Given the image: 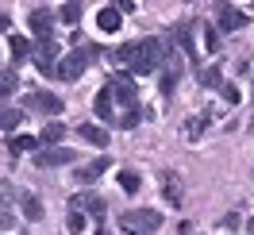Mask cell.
Instances as JSON below:
<instances>
[{"instance_id": "cell-29", "label": "cell", "mask_w": 254, "mask_h": 235, "mask_svg": "<svg viewBox=\"0 0 254 235\" xmlns=\"http://www.w3.org/2000/svg\"><path fill=\"white\" fill-rule=\"evenodd\" d=\"M204 47L212 50V54L220 50V35H216V27H204Z\"/></svg>"}, {"instance_id": "cell-22", "label": "cell", "mask_w": 254, "mask_h": 235, "mask_svg": "<svg viewBox=\"0 0 254 235\" xmlns=\"http://www.w3.org/2000/svg\"><path fill=\"white\" fill-rule=\"evenodd\" d=\"M139 185H143V181H139L135 170H120V189H124V193H139Z\"/></svg>"}, {"instance_id": "cell-18", "label": "cell", "mask_w": 254, "mask_h": 235, "mask_svg": "<svg viewBox=\"0 0 254 235\" xmlns=\"http://www.w3.org/2000/svg\"><path fill=\"white\" fill-rule=\"evenodd\" d=\"M81 16H85V8H81L77 0H69V4L58 8V19H62V23H81Z\"/></svg>"}, {"instance_id": "cell-20", "label": "cell", "mask_w": 254, "mask_h": 235, "mask_svg": "<svg viewBox=\"0 0 254 235\" xmlns=\"http://www.w3.org/2000/svg\"><path fill=\"white\" fill-rule=\"evenodd\" d=\"M23 216L27 220H43V201L35 193H23Z\"/></svg>"}, {"instance_id": "cell-26", "label": "cell", "mask_w": 254, "mask_h": 235, "mask_svg": "<svg viewBox=\"0 0 254 235\" xmlns=\"http://www.w3.org/2000/svg\"><path fill=\"white\" fill-rule=\"evenodd\" d=\"M65 228H69L73 235L85 232V212H73V208H69V220H65Z\"/></svg>"}, {"instance_id": "cell-5", "label": "cell", "mask_w": 254, "mask_h": 235, "mask_svg": "<svg viewBox=\"0 0 254 235\" xmlns=\"http://www.w3.org/2000/svg\"><path fill=\"white\" fill-rule=\"evenodd\" d=\"M108 89H112V96H116L120 104L135 108V100H139V89H135L131 74H112V78H108Z\"/></svg>"}, {"instance_id": "cell-6", "label": "cell", "mask_w": 254, "mask_h": 235, "mask_svg": "<svg viewBox=\"0 0 254 235\" xmlns=\"http://www.w3.org/2000/svg\"><path fill=\"white\" fill-rule=\"evenodd\" d=\"M23 108H27V112H43V116H58V112H62V96H54V93H27V96H23Z\"/></svg>"}, {"instance_id": "cell-13", "label": "cell", "mask_w": 254, "mask_h": 235, "mask_svg": "<svg viewBox=\"0 0 254 235\" xmlns=\"http://www.w3.org/2000/svg\"><path fill=\"white\" fill-rule=\"evenodd\" d=\"M112 108H116V96H112V89L104 85V89L96 93V100H93V112L100 116V120H112Z\"/></svg>"}, {"instance_id": "cell-28", "label": "cell", "mask_w": 254, "mask_h": 235, "mask_svg": "<svg viewBox=\"0 0 254 235\" xmlns=\"http://www.w3.org/2000/svg\"><path fill=\"white\" fill-rule=\"evenodd\" d=\"M19 120H23V112H19V108H4V131H12Z\"/></svg>"}, {"instance_id": "cell-3", "label": "cell", "mask_w": 254, "mask_h": 235, "mask_svg": "<svg viewBox=\"0 0 254 235\" xmlns=\"http://www.w3.org/2000/svg\"><path fill=\"white\" fill-rule=\"evenodd\" d=\"M93 50H96V47H77V50H69V54L62 58V66H58V78H62V81H77L81 74L89 70Z\"/></svg>"}, {"instance_id": "cell-19", "label": "cell", "mask_w": 254, "mask_h": 235, "mask_svg": "<svg viewBox=\"0 0 254 235\" xmlns=\"http://www.w3.org/2000/svg\"><path fill=\"white\" fill-rule=\"evenodd\" d=\"M39 147V139L35 135H12L8 139V155H19V151H35Z\"/></svg>"}, {"instance_id": "cell-1", "label": "cell", "mask_w": 254, "mask_h": 235, "mask_svg": "<svg viewBox=\"0 0 254 235\" xmlns=\"http://www.w3.org/2000/svg\"><path fill=\"white\" fill-rule=\"evenodd\" d=\"M112 58L124 62L131 74H154V70L170 58V50H166L162 39H143V43H124V47H116Z\"/></svg>"}, {"instance_id": "cell-7", "label": "cell", "mask_w": 254, "mask_h": 235, "mask_svg": "<svg viewBox=\"0 0 254 235\" xmlns=\"http://www.w3.org/2000/svg\"><path fill=\"white\" fill-rule=\"evenodd\" d=\"M73 151L69 147H43L39 155H35V166H43V170H50V166H69L73 162Z\"/></svg>"}, {"instance_id": "cell-9", "label": "cell", "mask_w": 254, "mask_h": 235, "mask_svg": "<svg viewBox=\"0 0 254 235\" xmlns=\"http://www.w3.org/2000/svg\"><path fill=\"white\" fill-rule=\"evenodd\" d=\"M216 19H220V31H239V27H247V12H239L231 4H220V8H216Z\"/></svg>"}, {"instance_id": "cell-17", "label": "cell", "mask_w": 254, "mask_h": 235, "mask_svg": "<svg viewBox=\"0 0 254 235\" xmlns=\"http://www.w3.org/2000/svg\"><path fill=\"white\" fill-rule=\"evenodd\" d=\"M96 23H100V31H120V8H100Z\"/></svg>"}, {"instance_id": "cell-4", "label": "cell", "mask_w": 254, "mask_h": 235, "mask_svg": "<svg viewBox=\"0 0 254 235\" xmlns=\"http://www.w3.org/2000/svg\"><path fill=\"white\" fill-rule=\"evenodd\" d=\"M35 66H39V74H58V43H54V39H39V43H35Z\"/></svg>"}, {"instance_id": "cell-23", "label": "cell", "mask_w": 254, "mask_h": 235, "mask_svg": "<svg viewBox=\"0 0 254 235\" xmlns=\"http://www.w3.org/2000/svg\"><path fill=\"white\" fill-rule=\"evenodd\" d=\"M208 127V120L204 116H192L189 124H185V139H200V131Z\"/></svg>"}, {"instance_id": "cell-16", "label": "cell", "mask_w": 254, "mask_h": 235, "mask_svg": "<svg viewBox=\"0 0 254 235\" xmlns=\"http://www.w3.org/2000/svg\"><path fill=\"white\" fill-rule=\"evenodd\" d=\"M65 127L58 124V120H47V127H43V135H39V143H47V147H54V143H62Z\"/></svg>"}, {"instance_id": "cell-21", "label": "cell", "mask_w": 254, "mask_h": 235, "mask_svg": "<svg viewBox=\"0 0 254 235\" xmlns=\"http://www.w3.org/2000/svg\"><path fill=\"white\" fill-rule=\"evenodd\" d=\"M200 85H204V89H223L220 66H208V70H200Z\"/></svg>"}, {"instance_id": "cell-30", "label": "cell", "mask_w": 254, "mask_h": 235, "mask_svg": "<svg viewBox=\"0 0 254 235\" xmlns=\"http://www.w3.org/2000/svg\"><path fill=\"white\" fill-rule=\"evenodd\" d=\"M220 93H223V100H227V104H239V89H235V85H227V81H223Z\"/></svg>"}, {"instance_id": "cell-24", "label": "cell", "mask_w": 254, "mask_h": 235, "mask_svg": "<svg viewBox=\"0 0 254 235\" xmlns=\"http://www.w3.org/2000/svg\"><path fill=\"white\" fill-rule=\"evenodd\" d=\"M162 185H166V189H162V193H166V201H181V185H177V177H170V173H166V181H162Z\"/></svg>"}, {"instance_id": "cell-15", "label": "cell", "mask_w": 254, "mask_h": 235, "mask_svg": "<svg viewBox=\"0 0 254 235\" xmlns=\"http://www.w3.org/2000/svg\"><path fill=\"white\" fill-rule=\"evenodd\" d=\"M8 47H12V58H16V62H23V58L35 54V47L23 39V35H8Z\"/></svg>"}, {"instance_id": "cell-10", "label": "cell", "mask_w": 254, "mask_h": 235, "mask_svg": "<svg viewBox=\"0 0 254 235\" xmlns=\"http://www.w3.org/2000/svg\"><path fill=\"white\" fill-rule=\"evenodd\" d=\"M108 166H112V158H108V155L93 158V162H85V166L77 170V181H81V185H93V181H96V177H100L104 170H108Z\"/></svg>"}, {"instance_id": "cell-11", "label": "cell", "mask_w": 254, "mask_h": 235, "mask_svg": "<svg viewBox=\"0 0 254 235\" xmlns=\"http://www.w3.org/2000/svg\"><path fill=\"white\" fill-rule=\"evenodd\" d=\"M73 212H89V216H104V201L96 197V193H77L73 201H69Z\"/></svg>"}, {"instance_id": "cell-27", "label": "cell", "mask_w": 254, "mask_h": 235, "mask_svg": "<svg viewBox=\"0 0 254 235\" xmlns=\"http://www.w3.org/2000/svg\"><path fill=\"white\" fill-rule=\"evenodd\" d=\"M0 89H4V96L16 93V70H4V78H0Z\"/></svg>"}, {"instance_id": "cell-25", "label": "cell", "mask_w": 254, "mask_h": 235, "mask_svg": "<svg viewBox=\"0 0 254 235\" xmlns=\"http://www.w3.org/2000/svg\"><path fill=\"white\" fill-rule=\"evenodd\" d=\"M139 120H143V112H139V108H127L124 116H120V127L131 131V127H139Z\"/></svg>"}, {"instance_id": "cell-12", "label": "cell", "mask_w": 254, "mask_h": 235, "mask_svg": "<svg viewBox=\"0 0 254 235\" xmlns=\"http://www.w3.org/2000/svg\"><path fill=\"white\" fill-rule=\"evenodd\" d=\"M77 135L89 143V147H108V131L96 127V124H77Z\"/></svg>"}, {"instance_id": "cell-2", "label": "cell", "mask_w": 254, "mask_h": 235, "mask_svg": "<svg viewBox=\"0 0 254 235\" xmlns=\"http://www.w3.org/2000/svg\"><path fill=\"white\" fill-rule=\"evenodd\" d=\"M158 228H162V212H154V208H131V212L120 216V232L124 235H150Z\"/></svg>"}, {"instance_id": "cell-8", "label": "cell", "mask_w": 254, "mask_h": 235, "mask_svg": "<svg viewBox=\"0 0 254 235\" xmlns=\"http://www.w3.org/2000/svg\"><path fill=\"white\" fill-rule=\"evenodd\" d=\"M54 19H58V12H50V8H31V16H27V27H31L39 39H50V27H54Z\"/></svg>"}, {"instance_id": "cell-14", "label": "cell", "mask_w": 254, "mask_h": 235, "mask_svg": "<svg viewBox=\"0 0 254 235\" xmlns=\"http://www.w3.org/2000/svg\"><path fill=\"white\" fill-rule=\"evenodd\" d=\"M174 39L181 43V50L189 54V62H196V43H192V27H189V23H181V27H174Z\"/></svg>"}]
</instances>
